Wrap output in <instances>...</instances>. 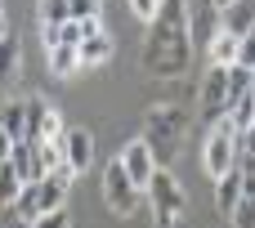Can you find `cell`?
Returning <instances> with one entry per match:
<instances>
[{"label": "cell", "instance_id": "6da1fadb", "mask_svg": "<svg viewBox=\"0 0 255 228\" xmlns=\"http://www.w3.org/2000/svg\"><path fill=\"white\" fill-rule=\"evenodd\" d=\"M193 40H188V0H161L157 18H152V36L143 49V63L157 76H175L188 67Z\"/></svg>", "mask_w": 255, "mask_h": 228}, {"label": "cell", "instance_id": "7a4b0ae2", "mask_svg": "<svg viewBox=\"0 0 255 228\" xmlns=\"http://www.w3.org/2000/svg\"><path fill=\"white\" fill-rule=\"evenodd\" d=\"M148 202H152V215H157V224L170 228L179 224V215H184V188L175 184V175L166 170V166H157L152 170V179H148Z\"/></svg>", "mask_w": 255, "mask_h": 228}, {"label": "cell", "instance_id": "3957f363", "mask_svg": "<svg viewBox=\"0 0 255 228\" xmlns=\"http://www.w3.org/2000/svg\"><path fill=\"white\" fill-rule=\"evenodd\" d=\"M202 166H206L211 179H220V175H229V170L238 166V125H233V116H224V121L215 125V134L206 139Z\"/></svg>", "mask_w": 255, "mask_h": 228}, {"label": "cell", "instance_id": "277c9868", "mask_svg": "<svg viewBox=\"0 0 255 228\" xmlns=\"http://www.w3.org/2000/svg\"><path fill=\"white\" fill-rule=\"evenodd\" d=\"M103 202L112 206V215H134V206H139V188L130 184V175H126L121 157L103 170Z\"/></svg>", "mask_w": 255, "mask_h": 228}, {"label": "cell", "instance_id": "5b68a950", "mask_svg": "<svg viewBox=\"0 0 255 228\" xmlns=\"http://www.w3.org/2000/svg\"><path fill=\"white\" fill-rule=\"evenodd\" d=\"M121 166H126L130 184L143 193V188H148V179H152V170H157V157H152L148 139H134V143H126V152H121Z\"/></svg>", "mask_w": 255, "mask_h": 228}, {"label": "cell", "instance_id": "8992f818", "mask_svg": "<svg viewBox=\"0 0 255 228\" xmlns=\"http://www.w3.org/2000/svg\"><path fill=\"white\" fill-rule=\"evenodd\" d=\"M202 112L206 116H224L229 112V67L211 63L206 81H202Z\"/></svg>", "mask_w": 255, "mask_h": 228}, {"label": "cell", "instance_id": "52a82bcc", "mask_svg": "<svg viewBox=\"0 0 255 228\" xmlns=\"http://www.w3.org/2000/svg\"><path fill=\"white\" fill-rule=\"evenodd\" d=\"M9 166L18 170V179H22V184H36V179H45V166H40V148H36V139H22V143H13V148H9Z\"/></svg>", "mask_w": 255, "mask_h": 228}, {"label": "cell", "instance_id": "ba28073f", "mask_svg": "<svg viewBox=\"0 0 255 228\" xmlns=\"http://www.w3.org/2000/svg\"><path fill=\"white\" fill-rule=\"evenodd\" d=\"M215 36H220V4L215 0H202V9H193V18H188V40L211 49Z\"/></svg>", "mask_w": 255, "mask_h": 228}, {"label": "cell", "instance_id": "9c48e42d", "mask_svg": "<svg viewBox=\"0 0 255 228\" xmlns=\"http://www.w3.org/2000/svg\"><path fill=\"white\" fill-rule=\"evenodd\" d=\"M255 27V0H233V4H224L220 9V31H229V36H247Z\"/></svg>", "mask_w": 255, "mask_h": 228}, {"label": "cell", "instance_id": "30bf717a", "mask_svg": "<svg viewBox=\"0 0 255 228\" xmlns=\"http://www.w3.org/2000/svg\"><path fill=\"white\" fill-rule=\"evenodd\" d=\"M63 148H67L72 175L90 170V161H94V139H90V130H67V134H63Z\"/></svg>", "mask_w": 255, "mask_h": 228}, {"label": "cell", "instance_id": "8fae6325", "mask_svg": "<svg viewBox=\"0 0 255 228\" xmlns=\"http://www.w3.org/2000/svg\"><path fill=\"white\" fill-rule=\"evenodd\" d=\"M36 188H40V211H58L72 188V170H49L45 179H36Z\"/></svg>", "mask_w": 255, "mask_h": 228}, {"label": "cell", "instance_id": "7c38bea8", "mask_svg": "<svg viewBox=\"0 0 255 228\" xmlns=\"http://www.w3.org/2000/svg\"><path fill=\"white\" fill-rule=\"evenodd\" d=\"M242 197H247V193H242V175H238V170H229V175L215 179V206H220L224 215H233Z\"/></svg>", "mask_w": 255, "mask_h": 228}, {"label": "cell", "instance_id": "4fadbf2b", "mask_svg": "<svg viewBox=\"0 0 255 228\" xmlns=\"http://www.w3.org/2000/svg\"><path fill=\"white\" fill-rule=\"evenodd\" d=\"M0 125H4V134H9L13 143H22V139H27V103H22V99H9V103L0 108Z\"/></svg>", "mask_w": 255, "mask_h": 228}, {"label": "cell", "instance_id": "5bb4252c", "mask_svg": "<svg viewBox=\"0 0 255 228\" xmlns=\"http://www.w3.org/2000/svg\"><path fill=\"white\" fill-rule=\"evenodd\" d=\"M76 54H81V67H94V63H108L112 58V36H85L81 45H76Z\"/></svg>", "mask_w": 255, "mask_h": 228}, {"label": "cell", "instance_id": "9a60e30c", "mask_svg": "<svg viewBox=\"0 0 255 228\" xmlns=\"http://www.w3.org/2000/svg\"><path fill=\"white\" fill-rule=\"evenodd\" d=\"M81 40H85V31H81L76 18H67L58 27H45V49H54V45H81Z\"/></svg>", "mask_w": 255, "mask_h": 228}, {"label": "cell", "instance_id": "2e32d148", "mask_svg": "<svg viewBox=\"0 0 255 228\" xmlns=\"http://www.w3.org/2000/svg\"><path fill=\"white\" fill-rule=\"evenodd\" d=\"M76 67H81L76 45H54V49H49V72H54V76H72Z\"/></svg>", "mask_w": 255, "mask_h": 228}, {"label": "cell", "instance_id": "e0dca14e", "mask_svg": "<svg viewBox=\"0 0 255 228\" xmlns=\"http://www.w3.org/2000/svg\"><path fill=\"white\" fill-rule=\"evenodd\" d=\"M211 63H220V67H233V63H238V36L220 31V36L211 40Z\"/></svg>", "mask_w": 255, "mask_h": 228}, {"label": "cell", "instance_id": "ac0fdd59", "mask_svg": "<svg viewBox=\"0 0 255 228\" xmlns=\"http://www.w3.org/2000/svg\"><path fill=\"white\" fill-rule=\"evenodd\" d=\"M229 116H233V125H238V130H251V125H255V85L242 94V99H233Z\"/></svg>", "mask_w": 255, "mask_h": 228}, {"label": "cell", "instance_id": "d6986e66", "mask_svg": "<svg viewBox=\"0 0 255 228\" xmlns=\"http://www.w3.org/2000/svg\"><path fill=\"white\" fill-rule=\"evenodd\" d=\"M251 85H255V67H242V63H233V67H229V108H233V99H242Z\"/></svg>", "mask_w": 255, "mask_h": 228}, {"label": "cell", "instance_id": "ffe728a7", "mask_svg": "<svg viewBox=\"0 0 255 228\" xmlns=\"http://www.w3.org/2000/svg\"><path fill=\"white\" fill-rule=\"evenodd\" d=\"M18 193H22V179H18V170L9 166V157H4V161H0V206L18 202Z\"/></svg>", "mask_w": 255, "mask_h": 228}, {"label": "cell", "instance_id": "44dd1931", "mask_svg": "<svg viewBox=\"0 0 255 228\" xmlns=\"http://www.w3.org/2000/svg\"><path fill=\"white\" fill-rule=\"evenodd\" d=\"M13 211H18L22 220H36V215H45V211H40V188H36V184H22V193H18Z\"/></svg>", "mask_w": 255, "mask_h": 228}, {"label": "cell", "instance_id": "7402d4cb", "mask_svg": "<svg viewBox=\"0 0 255 228\" xmlns=\"http://www.w3.org/2000/svg\"><path fill=\"white\" fill-rule=\"evenodd\" d=\"M72 18V0H40V22L45 27H58Z\"/></svg>", "mask_w": 255, "mask_h": 228}, {"label": "cell", "instance_id": "603a6c76", "mask_svg": "<svg viewBox=\"0 0 255 228\" xmlns=\"http://www.w3.org/2000/svg\"><path fill=\"white\" fill-rule=\"evenodd\" d=\"M229 220H233L238 228H255V197H242V202H238V211H233Z\"/></svg>", "mask_w": 255, "mask_h": 228}, {"label": "cell", "instance_id": "cb8c5ba5", "mask_svg": "<svg viewBox=\"0 0 255 228\" xmlns=\"http://www.w3.org/2000/svg\"><path fill=\"white\" fill-rule=\"evenodd\" d=\"M36 228H72V220H67V211L58 206V211H45V215H36Z\"/></svg>", "mask_w": 255, "mask_h": 228}, {"label": "cell", "instance_id": "d4e9b609", "mask_svg": "<svg viewBox=\"0 0 255 228\" xmlns=\"http://www.w3.org/2000/svg\"><path fill=\"white\" fill-rule=\"evenodd\" d=\"M0 228H36V220H22L9 202V206H0Z\"/></svg>", "mask_w": 255, "mask_h": 228}, {"label": "cell", "instance_id": "484cf974", "mask_svg": "<svg viewBox=\"0 0 255 228\" xmlns=\"http://www.w3.org/2000/svg\"><path fill=\"white\" fill-rule=\"evenodd\" d=\"M238 63H242V67H255V27L238 40Z\"/></svg>", "mask_w": 255, "mask_h": 228}, {"label": "cell", "instance_id": "4316f807", "mask_svg": "<svg viewBox=\"0 0 255 228\" xmlns=\"http://www.w3.org/2000/svg\"><path fill=\"white\" fill-rule=\"evenodd\" d=\"M63 134H67V130H63V121H58V116H54V108H49V112H45V121H40V139H63Z\"/></svg>", "mask_w": 255, "mask_h": 228}, {"label": "cell", "instance_id": "83f0119b", "mask_svg": "<svg viewBox=\"0 0 255 228\" xmlns=\"http://www.w3.org/2000/svg\"><path fill=\"white\" fill-rule=\"evenodd\" d=\"M72 18H76V22L99 18V0H72Z\"/></svg>", "mask_w": 255, "mask_h": 228}, {"label": "cell", "instance_id": "f1b7e54d", "mask_svg": "<svg viewBox=\"0 0 255 228\" xmlns=\"http://www.w3.org/2000/svg\"><path fill=\"white\" fill-rule=\"evenodd\" d=\"M130 9H134V18L152 22V18H157V9H161V0H130Z\"/></svg>", "mask_w": 255, "mask_h": 228}, {"label": "cell", "instance_id": "f546056e", "mask_svg": "<svg viewBox=\"0 0 255 228\" xmlns=\"http://www.w3.org/2000/svg\"><path fill=\"white\" fill-rule=\"evenodd\" d=\"M9 67H13V40L4 36V40H0V76H4Z\"/></svg>", "mask_w": 255, "mask_h": 228}, {"label": "cell", "instance_id": "4dcf8cb0", "mask_svg": "<svg viewBox=\"0 0 255 228\" xmlns=\"http://www.w3.org/2000/svg\"><path fill=\"white\" fill-rule=\"evenodd\" d=\"M238 175H242V193H247V197H255V166L238 170Z\"/></svg>", "mask_w": 255, "mask_h": 228}, {"label": "cell", "instance_id": "1f68e13d", "mask_svg": "<svg viewBox=\"0 0 255 228\" xmlns=\"http://www.w3.org/2000/svg\"><path fill=\"white\" fill-rule=\"evenodd\" d=\"M9 148H13V139H9V134H4V125H0V161L9 157Z\"/></svg>", "mask_w": 255, "mask_h": 228}, {"label": "cell", "instance_id": "d6a6232c", "mask_svg": "<svg viewBox=\"0 0 255 228\" xmlns=\"http://www.w3.org/2000/svg\"><path fill=\"white\" fill-rule=\"evenodd\" d=\"M4 31H9V27H4V18H0V40H4Z\"/></svg>", "mask_w": 255, "mask_h": 228}, {"label": "cell", "instance_id": "836d02e7", "mask_svg": "<svg viewBox=\"0 0 255 228\" xmlns=\"http://www.w3.org/2000/svg\"><path fill=\"white\" fill-rule=\"evenodd\" d=\"M215 4H220V9H224V4H233V0H215Z\"/></svg>", "mask_w": 255, "mask_h": 228}, {"label": "cell", "instance_id": "e575fe53", "mask_svg": "<svg viewBox=\"0 0 255 228\" xmlns=\"http://www.w3.org/2000/svg\"><path fill=\"white\" fill-rule=\"evenodd\" d=\"M0 18H4V9H0Z\"/></svg>", "mask_w": 255, "mask_h": 228}]
</instances>
